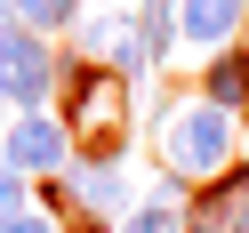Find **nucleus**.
<instances>
[{"mask_svg":"<svg viewBox=\"0 0 249 233\" xmlns=\"http://www.w3.org/2000/svg\"><path fill=\"white\" fill-rule=\"evenodd\" d=\"M153 153H161V177H177L185 193H201V185H217L225 169H241V121H225L217 105L201 97H161V113H153Z\"/></svg>","mask_w":249,"mask_h":233,"instance_id":"1","label":"nucleus"},{"mask_svg":"<svg viewBox=\"0 0 249 233\" xmlns=\"http://www.w3.org/2000/svg\"><path fill=\"white\" fill-rule=\"evenodd\" d=\"M49 113L65 121L72 161H121L129 137H137V89H121L105 65H72V56H65V72H56V105H49Z\"/></svg>","mask_w":249,"mask_h":233,"instance_id":"2","label":"nucleus"},{"mask_svg":"<svg viewBox=\"0 0 249 233\" xmlns=\"http://www.w3.org/2000/svg\"><path fill=\"white\" fill-rule=\"evenodd\" d=\"M56 72H65V49L24 24H0V105L17 113H49L56 105Z\"/></svg>","mask_w":249,"mask_h":233,"instance_id":"3","label":"nucleus"},{"mask_svg":"<svg viewBox=\"0 0 249 233\" xmlns=\"http://www.w3.org/2000/svg\"><path fill=\"white\" fill-rule=\"evenodd\" d=\"M49 201H56V217H97V225H121L129 217V169L121 161H65V177H49Z\"/></svg>","mask_w":249,"mask_h":233,"instance_id":"4","label":"nucleus"},{"mask_svg":"<svg viewBox=\"0 0 249 233\" xmlns=\"http://www.w3.org/2000/svg\"><path fill=\"white\" fill-rule=\"evenodd\" d=\"M65 161H72V137H65L56 113H17L8 121V137H0V169L8 177L49 185V177H65Z\"/></svg>","mask_w":249,"mask_h":233,"instance_id":"5","label":"nucleus"},{"mask_svg":"<svg viewBox=\"0 0 249 233\" xmlns=\"http://www.w3.org/2000/svg\"><path fill=\"white\" fill-rule=\"evenodd\" d=\"M241 33H249L241 0H177V49H193L201 65L225 56V49H241Z\"/></svg>","mask_w":249,"mask_h":233,"instance_id":"6","label":"nucleus"},{"mask_svg":"<svg viewBox=\"0 0 249 233\" xmlns=\"http://www.w3.org/2000/svg\"><path fill=\"white\" fill-rule=\"evenodd\" d=\"M121 233H185V185L153 169V185H145V193L129 201V217H121Z\"/></svg>","mask_w":249,"mask_h":233,"instance_id":"7","label":"nucleus"},{"mask_svg":"<svg viewBox=\"0 0 249 233\" xmlns=\"http://www.w3.org/2000/svg\"><path fill=\"white\" fill-rule=\"evenodd\" d=\"M129 33H137V49L153 56V72H169V56H177V0H137Z\"/></svg>","mask_w":249,"mask_h":233,"instance_id":"8","label":"nucleus"},{"mask_svg":"<svg viewBox=\"0 0 249 233\" xmlns=\"http://www.w3.org/2000/svg\"><path fill=\"white\" fill-rule=\"evenodd\" d=\"M8 8H17V24H24V33L56 40V33H72V24H81V8H89V0H8Z\"/></svg>","mask_w":249,"mask_h":233,"instance_id":"9","label":"nucleus"},{"mask_svg":"<svg viewBox=\"0 0 249 233\" xmlns=\"http://www.w3.org/2000/svg\"><path fill=\"white\" fill-rule=\"evenodd\" d=\"M24 209H33V185L0 169V225H8V217H24Z\"/></svg>","mask_w":249,"mask_h":233,"instance_id":"10","label":"nucleus"},{"mask_svg":"<svg viewBox=\"0 0 249 233\" xmlns=\"http://www.w3.org/2000/svg\"><path fill=\"white\" fill-rule=\"evenodd\" d=\"M0 233H65V217H56V209H40V201H33V209H24V217H8Z\"/></svg>","mask_w":249,"mask_h":233,"instance_id":"11","label":"nucleus"},{"mask_svg":"<svg viewBox=\"0 0 249 233\" xmlns=\"http://www.w3.org/2000/svg\"><path fill=\"white\" fill-rule=\"evenodd\" d=\"M65 233H121V225H97V217H72Z\"/></svg>","mask_w":249,"mask_h":233,"instance_id":"12","label":"nucleus"},{"mask_svg":"<svg viewBox=\"0 0 249 233\" xmlns=\"http://www.w3.org/2000/svg\"><path fill=\"white\" fill-rule=\"evenodd\" d=\"M89 8H113V17H121V8H137V0H89Z\"/></svg>","mask_w":249,"mask_h":233,"instance_id":"13","label":"nucleus"},{"mask_svg":"<svg viewBox=\"0 0 249 233\" xmlns=\"http://www.w3.org/2000/svg\"><path fill=\"white\" fill-rule=\"evenodd\" d=\"M0 24H17V8H8V0H0Z\"/></svg>","mask_w":249,"mask_h":233,"instance_id":"14","label":"nucleus"},{"mask_svg":"<svg viewBox=\"0 0 249 233\" xmlns=\"http://www.w3.org/2000/svg\"><path fill=\"white\" fill-rule=\"evenodd\" d=\"M241 8H249V0H241Z\"/></svg>","mask_w":249,"mask_h":233,"instance_id":"15","label":"nucleus"},{"mask_svg":"<svg viewBox=\"0 0 249 233\" xmlns=\"http://www.w3.org/2000/svg\"><path fill=\"white\" fill-rule=\"evenodd\" d=\"M241 49H249V40H241Z\"/></svg>","mask_w":249,"mask_h":233,"instance_id":"16","label":"nucleus"}]
</instances>
